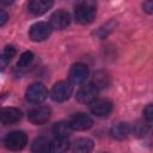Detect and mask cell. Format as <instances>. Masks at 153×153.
Listing matches in <instances>:
<instances>
[{"mask_svg": "<svg viewBox=\"0 0 153 153\" xmlns=\"http://www.w3.org/2000/svg\"><path fill=\"white\" fill-rule=\"evenodd\" d=\"M147 124L146 123H142V122H139L137 124L134 126V133L135 134H139V135H142L147 131Z\"/></svg>", "mask_w": 153, "mask_h": 153, "instance_id": "603a6c76", "label": "cell"}, {"mask_svg": "<svg viewBox=\"0 0 153 153\" xmlns=\"http://www.w3.org/2000/svg\"><path fill=\"white\" fill-rule=\"evenodd\" d=\"M71 23V16L65 10H57L55 11L49 19V24L55 30H62L66 29Z\"/></svg>", "mask_w": 153, "mask_h": 153, "instance_id": "9c48e42d", "label": "cell"}, {"mask_svg": "<svg viewBox=\"0 0 153 153\" xmlns=\"http://www.w3.org/2000/svg\"><path fill=\"white\" fill-rule=\"evenodd\" d=\"M90 110L98 117H105L112 111V103L108 99H96L90 104Z\"/></svg>", "mask_w": 153, "mask_h": 153, "instance_id": "8fae6325", "label": "cell"}, {"mask_svg": "<svg viewBox=\"0 0 153 153\" xmlns=\"http://www.w3.org/2000/svg\"><path fill=\"white\" fill-rule=\"evenodd\" d=\"M22 118V111L17 108H4L1 110L0 120L2 124H12Z\"/></svg>", "mask_w": 153, "mask_h": 153, "instance_id": "7c38bea8", "label": "cell"}, {"mask_svg": "<svg viewBox=\"0 0 153 153\" xmlns=\"http://www.w3.org/2000/svg\"><path fill=\"white\" fill-rule=\"evenodd\" d=\"M53 27L47 22H37L33 25H31L29 30V37L33 42H41L49 37Z\"/></svg>", "mask_w": 153, "mask_h": 153, "instance_id": "5b68a950", "label": "cell"}, {"mask_svg": "<svg viewBox=\"0 0 153 153\" xmlns=\"http://www.w3.org/2000/svg\"><path fill=\"white\" fill-rule=\"evenodd\" d=\"M97 5L93 1H80L74 7L75 20L79 24H90L96 18Z\"/></svg>", "mask_w": 153, "mask_h": 153, "instance_id": "6da1fadb", "label": "cell"}, {"mask_svg": "<svg viewBox=\"0 0 153 153\" xmlns=\"http://www.w3.org/2000/svg\"><path fill=\"white\" fill-rule=\"evenodd\" d=\"M53 6V1L50 0H32L29 2V11L35 16H41L45 13Z\"/></svg>", "mask_w": 153, "mask_h": 153, "instance_id": "4fadbf2b", "label": "cell"}, {"mask_svg": "<svg viewBox=\"0 0 153 153\" xmlns=\"http://www.w3.org/2000/svg\"><path fill=\"white\" fill-rule=\"evenodd\" d=\"M33 153H50V141L45 136H38L31 145Z\"/></svg>", "mask_w": 153, "mask_h": 153, "instance_id": "e0dca14e", "label": "cell"}, {"mask_svg": "<svg viewBox=\"0 0 153 153\" xmlns=\"http://www.w3.org/2000/svg\"><path fill=\"white\" fill-rule=\"evenodd\" d=\"M99 88L93 84L88 82L80 87V90L76 92V100L82 104H91L97 99Z\"/></svg>", "mask_w": 153, "mask_h": 153, "instance_id": "8992f818", "label": "cell"}, {"mask_svg": "<svg viewBox=\"0 0 153 153\" xmlns=\"http://www.w3.org/2000/svg\"><path fill=\"white\" fill-rule=\"evenodd\" d=\"M6 20H7V13L2 10V11L0 12V26H2V25L6 23Z\"/></svg>", "mask_w": 153, "mask_h": 153, "instance_id": "484cf974", "label": "cell"}, {"mask_svg": "<svg viewBox=\"0 0 153 153\" xmlns=\"http://www.w3.org/2000/svg\"><path fill=\"white\" fill-rule=\"evenodd\" d=\"M68 122H69L72 129L73 130H78V131L87 130L93 124L92 118L87 114H85V112H78V114L73 115Z\"/></svg>", "mask_w": 153, "mask_h": 153, "instance_id": "ba28073f", "label": "cell"}, {"mask_svg": "<svg viewBox=\"0 0 153 153\" xmlns=\"http://www.w3.org/2000/svg\"><path fill=\"white\" fill-rule=\"evenodd\" d=\"M51 116V109L49 106L45 105H41V106H36L32 110L29 111V121L33 124H43L45 122H48V120Z\"/></svg>", "mask_w": 153, "mask_h": 153, "instance_id": "52a82bcc", "label": "cell"}, {"mask_svg": "<svg viewBox=\"0 0 153 153\" xmlns=\"http://www.w3.org/2000/svg\"><path fill=\"white\" fill-rule=\"evenodd\" d=\"M14 55H16V49L12 45L5 47V49L2 50V54H1V68L2 69L6 67V65L10 62V60H12V57H14Z\"/></svg>", "mask_w": 153, "mask_h": 153, "instance_id": "44dd1931", "label": "cell"}, {"mask_svg": "<svg viewBox=\"0 0 153 153\" xmlns=\"http://www.w3.org/2000/svg\"><path fill=\"white\" fill-rule=\"evenodd\" d=\"M69 149V141L67 137H55L50 141V153H67Z\"/></svg>", "mask_w": 153, "mask_h": 153, "instance_id": "ac0fdd59", "label": "cell"}, {"mask_svg": "<svg viewBox=\"0 0 153 153\" xmlns=\"http://www.w3.org/2000/svg\"><path fill=\"white\" fill-rule=\"evenodd\" d=\"M32 60H33V54H32V51H29V50H27V51H24V53L20 55V57H19V60H18V62H17V65H16L14 71L18 72L19 75L23 74V73L27 69V67L31 65Z\"/></svg>", "mask_w": 153, "mask_h": 153, "instance_id": "2e32d148", "label": "cell"}, {"mask_svg": "<svg viewBox=\"0 0 153 153\" xmlns=\"http://www.w3.org/2000/svg\"><path fill=\"white\" fill-rule=\"evenodd\" d=\"M142 8L146 13L148 14H153V0H149V1H145L142 4Z\"/></svg>", "mask_w": 153, "mask_h": 153, "instance_id": "d4e9b609", "label": "cell"}, {"mask_svg": "<svg viewBox=\"0 0 153 153\" xmlns=\"http://www.w3.org/2000/svg\"><path fill=\"white\" fill-rule=\"evenodd\" d=\"M25 97L30 103L39 104L48 97V90L47 87L41 82H33L31 84L25 92Z\"/></svg>", "mask_w": 153, "mask_h": 153, "instance_id": "3957f363", "label": "cell"}, {"mask_svg": "<svg viewBox=\"0 0 153 153\" xmlns=\"http://www.w3.org/2000/svg\"><path fill=\"white\" fill-rule=\"evenodd\" d=\"M72 91H73L72 84H71L69 81L61 80V81L56 82V84L53 86L51 92H50V96H51L53 100L61 103V102L67 100V99L71 97Z\"/></svg>", "mask_w": 153, "mask_h": 153, "instance_id": "277c9868", "label": "cell"}, {"mask_svg": "<svg viewBox=\"0 0 153 153\" xmlns=\"http://www.w3.org/2000/svg\"><path fill=\"white\" fill-rule=\"evenodd\" d=\"M88 76V68L84 63H74L68 74V79L71 84H82Z\"/></svg>", "mask_w": 153, "mask_h": 153, "instance_id": "30bf717a", "label": "cell"}, {"mask_svg": "<svg viewBox=\"0 0 153 153\" xmlns=\"http://www.w3.org/2000/svg\"><path fill=\"white\" fill-rule=\"evenodd\" d=\"M72 130L73 129H72L69 122H66V121H60V122L55 123L53 127V133L56 137H67L68 139Z\"/></svg>", "mask_w": 153, "mask_h": 153, "instance_id": "d6986e66", "label": "cell"}, {"mask_svg": "<svg viewBox=\"0 0 153 153\" xmlns=\"http://www.w3.org/2000/svg\"><path fill=\"white\" fill-rule=\"evenodd\" d=\"M93 141L88 137H79L73 142V153H91L93 149Z\"/></svg>", "mask_w": 153, "mask_h": 153, "instance_id": "9a60e30c", "label": "cell"}, {"mask_svg": "<svg viewBox=\"0 0 153 153\" xmlns=\"http://www.w3.org/2000/svg\"><path fill=\"white\" fill-rule=\"evenodd\" d=\"M27 143V137L24 131L14 130L8 133L4 139V145L10 151H20Z\"/></svg>", "mask_w": 153, "mask_h": 153, "instance_id": "7a4b0ae2", "label": "cell"}, {"mask_svg": "<svg viewBox=\"0 0 153 153\" xmlns=\"http://www.w3.org/2000/svg\"><path fill=\"white\" fill-rule=\"evenodd\" d=\"M110 134L116 140H123L130 134V126L126 122H116L112 124Z\"/></svg>", "mask_w": 153, "mask_h": 153, "instance_id": "5bb4252c", "label": "cell"}, {"mask_svg": "<svg viewBox=\"0 0 153 153\" xmlns=\"http://www.w3.org/2000/svg\"><path fill=\"white\" fill-rule=\"evenodd\" d=\"M115 24H116V23H115L114 20L108 22L105 25L100 26V27L97 30V32H94V35H97L99 38H104V37H106V36L109 35V32H111L112 29L115 27Z\"/></svg>", "mask_w": 153, "mask_h": 153, "instance_id": "7402d4cb", "label": "cell"}, {"mask_svg": "<svg viewBox=\"0 0 153 153\" xmlns=\"http://www.w3.org/2000/svg\"><path fill=\"white\" fill-rule=\"evenodd\" d=\"M143 116L147 121L153 122V104H149L146 106V109L143 110Z\"/></svg>", "mask_w": 153, "mask_h": 153, "instance_id": "cb8c5ba5", "label": "cell"}, {"mask_svg": "<svg viewBox=\"0 0 153 153\" xmlns=\"http://www.w3.org/2000/svg\"><path fill=\"white\" fill-rule=\"evenodd\" d=\"M99 90L100 88H106L110 84V76L106 72L104 71H97L93 74V81H92Z\"/></svg>", "mask_w": 153, "mask_h": 153, "instance_id": "ffe728a7", "label": "cell"}]
</instances>
